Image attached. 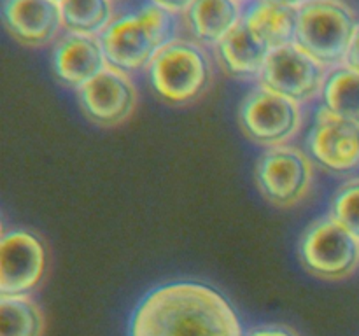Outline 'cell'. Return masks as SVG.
Instances as JSON below:
<instances>
[{
	"mask_svg": "<svg viewBox=\"0 0 359 336\" xmlns=\"http://www.w3.org/2000/svg\"><path fill=\"white\" fill-rule=\"evenodd\" d=\"M321 100L326 108L359 125V72L347 65L330 69Z\"/></svg>",
	"mask_w": 359,
	"mask_h": 336,
	"instance_id": "18",
	"label": "cell"
},
{
	"mask_svg": "<svg viewBox=\"0 0 359 336\" xmlns=\"http://www.w3.org/2000/svg\"><path fill=\"white\" fill-rule=\"evenodd\" d=\"M269 2L279 4V6L284 7H291V9H298V7H300L302 4L307 2V0H269Z\"/></svg>",
	"mask_w": 359,
	"mask_h": 336,
	"instance_id": "24",
	"label": "cell"
},
{
	"mask_svg": "<svg viewBox=\"0 0 359 336\" xmlns=\"http://www.w3.org/2000/svg\"><path fill=\"white\" fill-rule=\"evenodd\" d=\"M330 216L359 238V177L340 186L332 198Z\"/></svg>",
	"mask_w": 359,
	"mask_h": 336,
	"instance_id": "20",
	"label": "cell"
},
{
	"mask_svg": "<svg viewBox=\"0 0 359 336\" xmlns=\"http://www.w3.org/2000/svg\"><path fill=\"white\" fill-rule=\"evenodd\" d=\"M2 20L7 34L28 48L55 44L65 31L55 0H2Z\"/></svg>",
	"mask_w": 359,
	"mask_h": 336,
	"instance_id": "12",
	"label": "cell"
},
{
	"mask_svg": "<svg viewBox=\"0 0 359 336\" xmlns=\"http://www.w3.org/2000/svg\"><path fill=\"white\" fill-rule=\"evenodd\" d=\"M114 2H116V0H114Z\"/></svg>",
	"mask_w": 359,
	"mask_h": 336,
	"instance_id": "27",
	"label": "cell"
},
{
	"mask_svg": "<svg viewBox=\"0 0 359 336\" xmlns=\"http://www.w3.org/2000/svg\"><path fill=\"white\" fill-rule=\"evenodd\" d=\"M114 0H62L63 30L69 34L102 37L116 20Z\"/></svg>",
	"mask_w": 359,
	"mask_h": 336,
	"instance_id": "17",
	"label": "cell"
},
{
	"mask_svg": "<svg viewBox=\"0 0 359 336\" xmlns=\"http://www.w3.org/2000/svg\"><path fill=\"white\" fill-rule=\"evenodd\" d=\"M44 314L30 296H0V336H42Z\"/></svg>",
	"mask_w": 359,
	"mask_h": 336,
	"instance_id": "19",
	"label": "cell"
},
{
	"mask_svg": "<svg viewBox=\"0 0 359 336\" xmlns=\"http://www.w3.org/2000/svg\"><path fill=\"white\" fill-rule=\"evenodd\" d=\"M46 247L27 230L4 231L0 240V296H28L46 273Z\"/></svg>",
	"mask_w": 359,
	"mask_h": 336,
	"instance_id": "10",
	"label": "cell"
},
{
	"mask_svg": "<svg viewBox=\"0 0 359 336\" xmlns=\"http://www.w3.org/2000/svg\"><path fill=\"white\" fill-rule=\"evenodd\" d=\"M221 66L238 79H259L270 49L242 23L214 48Z\"/></svg>",
	"mask_w": 359,
	"mask_h": 336,
	"instance_id": "15",
	"label": "cell"
},
{
	"mask_svg": "<svg viewBox=\"0 0 359 336\" xmlns=\"http://www.w3.org/2000/svg\"><path fill=\"white\" fill-rule=\"evenodd\" d=\"M105 66H109V62L100 37L63 31L53 44L51 69L63 86L81 90Z\"/></svg>",
	"mask_w": 359,
	"mask_h": 336,
	"instance_id": "13",
	"label": "cell"
},
{
	"mask_svg": "<svg viewBox=\"0 0 359 336\" xmlns=\"http://www.w3.org/2000/svg\"><path fill=\"white\" fill-rule=\"evenodd\" d=\"M298 258L318 279L344 280L359 268V238L332 216L319 217L302 233Z\"/></svg>",
	"mask_w": 359,
	"mask_h": 336,
	"instance_id": "5",
	"label": "cell"
},
{
	"mask_svg": "<svg viewBox=\"0 0 359 336\" xmlns=\"http://www.w3.org/2000/svg\"><path fill=\"white\" fill-rule=\"evenodd\" d=\"M344 65H347L349 69L356 70L359 72V27L356 30V35H354L353 42H351V48L349 51H347V56H346V62H344Z\"/></svg>",
	"mask_w": 359,
	"mask_h": 336,
	"instance_id": "23",
	"label": "cell"
},
{
	"mask_svg": "<svg viewBox=\"0 0 359 336\" xmlns=\"http://www.w3.org/2000/svg\"><path fill=\"white\" fill-rule=\"evenodd\" d=\"M233 304L202 282H168L147 290L133 308L128 336H244Z\"/></svg>",
	"mask_w": 359,
	"mask_h": 336,
	"instance_id": "1",
	"label": "cell"
},
{
	"mask_svg": "<svg viewBox=\"0 0 359 336\" xmlns=\"http://www.w3.org/2000/svg\"><path fill=\"white\" fill-rule=\"evenodd\" d=\"M359 27L344 0H307L297 9L294 44L328 69L344 65Z\"/></svg>",
	"mask_w": 359,
	"mask_h": 336,
	"instance_id": "4",
	"label": "cell"
},
{
	"mask_svg": "<svg viewBox=\"0 0 359 336\" xmlns=\"http://www.w3.org/2000/svg\"><path fill=\"white\" fill-rule=\"evenodd\" d=\"M244 336H298V332H294L293 329L287 328V326L270 324L251 329V331L245 332Z\"/></svg>",
	"mask_w": 359,
	"mask_h": 336,
	"instance_id": "21",
	"label": "cell"
},
{
	"mask_svg": "<svg viewBox=\"0 0 359 336\" xmlns=\"http://www.w3.org/2000/svg\"><path fill=\"white\" fill-rule=\"evenodd\" d=\"M245 6V0H195L181 20L193 41L214 49L242 23Z\"/></svg>",
	"mask_w": 359,
	"mask_h": 336,
	"instance_id": "14",
	"label": "cell"
},
{
	"mask_svg": "<svg viewBox=\"0 0 359 336\" xmlns=\"http://www.w3.org/2000/svg\"><path fill=\"white\" fill-rule=\"evenodd\" d=\"M255 177L263 198L280 209H290L311 192L314 167L298 147H269L256 163Z\"/></svg>",
	"mask_w": 359,
	"mask_h": 336,
	"instance_id": "7",
	"label": "cell"
},
{
	"mask_svg": "<svg viewBox=\"0 0 359 336\" xmlns=\"http://www.w3.org/2000/svg\"><path fill=\"white\" fill-rule=\"evenodd\" d=\"M77 98L81 111L91 122L114 128L132 118L139 105V90L132 74L109 65L77 90Z\"/></svg>",
	"mask_w": 359,
	"mask_h": 336,
	"instance_id": "9",
	"label": "cell"
},
{
	"mask_svg": "<svg viewBox=\"0 0 359 336\" xmlns=\"http://www.w3.org/2000/svg\"><path fill=\"white\" fill-rule=\"evenodd\" d=\"M328 72V66L293 42L270 52L258 84L302 105L323 97Z\"/></svg>",
	"mask_w": 359,
	"mask_h": 336,
	"instance_id": "8",
	"label": "cell"
},
{
	"mask_svg": "<svg viewBox=\"0 0 359 336\" xmlns=\"http://www.w3.org/2000/svg\"><path fill=\"white\" fill-rule=\"evenodd\" d=\"M244 23L270 51H273L294 42L297 9L269 0H249Z\"/></svg>",
	"mask_w": 359,
	"mask_h": 336,
	"instance_id": "16",
	"label": "cell"
},
{
	"mask_svg": "<svg viewBox=\"0 0 359 336\" xmlns=\"http://www.w3.org/2000/svg\"><path fill=\"white\" fill-rule=\"evenodd\" d=\"M304 122L298 102L266 90L262 84L244 94L238 107V125L251 142L263 147L287 146Z\"/></svg>",
	"mask_w": 359,
	"mask_h": 336,
	"instance_id": "6",
	"label": "cell"
},
{
	"mask_svg": "<svg viewBox=\"0 0 359 336\" xmlns=\"http://www.w3.org/2000/svg\"><path fill=\"white\" fill-rule=\"evenodd\" d=\"M179 20L151 2L116 16L100 37L109 65L126 74L147 70L154 56L179 37Z\"/></svg>",
	"mask_w": 359,
	"mask_h": 336,
	"instance_id": "2",
	"label": "cell"
},
{
	"mask_svg": "<svg viewBox=\"0 0 359 336\" xmlns=\"http://www.w3.org/2000/svg\"><path fill=\"white\" fill-rule=\"evenodd\" d=\"M307 144L312 158L326 170L344 174L359 167V125L325 105L316 112Z\"/></svg>",
	"mask_w": 359,
	"mask_h": 336,
	"instance_id": "11",
	"label": "cell"
},
{
	"mask_svg": "<svg viewBox=\"0 0 359 336\" xmlns=\"http://www.w3.org/2000/svg\"><path fill=\"white\" fill-rule=\"evenodd\" d=\"M154 93L172 105L196 100L212 83V58L209 48L181 35L168 42L147 66Z\"/></svg>",
	"mask_w": 359,
	"mask_h": 336,
	"instance_id": "3",
	"label": "cell"
},
{
	"mask_svg": "<svg viewBox=\"0 0 359 336\" xmlns=\"http://www.w3.org/2000/svg\"><path fill=\"white\" fill-rule=\"evenodd\" d=\"M149 2L161 7V9H165L167 13L174 14V16L182 18L195 0H149Z\"/></svg>",
	"mask_w": 359,
	"mask_h": 336,
	"instance_id": "22",
	"label": "cell"
},
{
	"mask_svg": "<svg viewBox=\"0 0 359 336\" xmlns=\"http://www.w3.org/2000/svg\"><path fill=\"white\" fill-rule=\"evenodd\" d=\"M245 2H249V0H245Z\"/></svg>",
	"mask_w": 359,
	"mask_h": 336,
	"instance_id": "26",
	"label": "cell"
},
{
	"mask_svg": "<svg viewBox=\"0 0 359 336\" xmlns=\"http://www.w3.org/2000/svg\"><path fill=\"white\" fill-rule=\"evenodd\" d=\"M55 2H58V4H60V2H62V0H55Z\"/></svg>",
	"mask_w": 359,
	"mask_h": 336,
	"instance_id": "25",
	"label": "cell"
}]
</instances>
